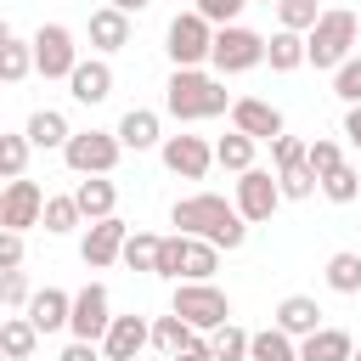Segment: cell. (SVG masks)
<instances>
[{"mask_svg":"<svg viewBox=\"0 0 361 361\" xmlns=\"http://www.w3.org/2000/svg\"><path fill=\"white\" fill-rule=\"evenodd\" d=\"M169 226H180V237H203L214 248H243L248 243V220L237 214V203H226L220 192H192L169 209Z\"/></svg>","mask_w":361,"mask_h":361,"instance_id":"cell-1","label":"cell"},{"mask_svg":"<svg viewBox=\"0 0 361 361\" xmlns=\"http://www.w3.org/2000/svg\"><path fill=\"white\" fill-rule=\"evenodd\" d=\"M164 107H169V118H180V124H203V118H220V113L231 107V96H226V85H220L214 73H203V68H175L169 85H164Z\"/></svg>","mask_w":361,"mask_h":361,"instance_id":"cell-2","label":"cell"},{"mask_svg":"<svg viewBox=\"0 0 361 361\" xmlns=\"http://www.w3.org/2000/svg\"><path fill=\"white\" fill-rule=\"evenodd\" d=\"M355 56V11H344V6H333V11H322L316 17V28L305 34V62H316V68H338V62H350Z\"/></svg>","mask_w":361,"mask_h":361,"instance_id":"cell-3","label":"cell"},{"mask_svg":"<svg viewBox=\"0 0 361 361\" xmlns=\"http://www.w3.org/2000/svg\"><path fill=\"white\" fill-rule=\"evenodd\" d=\"M169 310H175L192 333H214V327H226V322H231V299H226L214 282H175Z\"/></svg>","mask_w":361,"mask_h":361,"instance_id":"cell-4","label":"cell"},{"mask_svg":"<svg viewBox=\"0 0 361 361\" xmlns=\"http://www.w3.org/2000/svg\"><path fill=\"white\" fill-rule=\"evenodd\" d=\"M209 62H214V73H248V68H259V62H265V34H254V28H243V23L214 28Z\"/></svg>","mask_w":361,"mask_h":361,"instance_id":"cell-5","label":"cell"},{"mask_svg":"<svg viewBox=\"0 0 361 361\" xmlns=\"http://www.w3.org/2000/svg\"><path fill=\"white\" fill-rule=\"evenodd\" d=\"M118 152H124V147H118L113 130H73L68 147H62V158H68L73 175H113Z\"/></svg>","mask_w":361,"mask_h":361,"instance_id":"cell-6","label":"cell"},{"mask_svg":"<svg viewBox=\"0 0 361 361\" xmlns=\"http://www.w3.org/2000/svg\"><path fill=\"white\" fill-rule=\"evenodd\" d=\"M209 45H214V28L197 17V11H175L169 34H164V51L175 68H203L209 62Z\"/></svg>","mask_w":361,"mask_h":361,"instance_id":"cell-7","label":"cell"},{"mask_svg":"<svg viewBox=\"0 0 361 361\" xmlns=\"http://www.w3.org/2000/svg\"><path fill=\"white\" fill-rule=\"evenodd\" d=\"M28 45H34V73H45V79H68L79 68V45L62 23H39Z\"/></svg>","mask_w":361,"mask_h":361,"instance_id":"cell-8","label":"cell"},{"mask_svg":"<svg viewBox=\"0 0 361 361\" xmlns=\"http://www.w3.org/2000/svg\"><path fill=\"white\" fill-rule=\"evenodd\" d=\"M107 327H113V305H107V288H102V282H85V288L73 293V316H68V333H73V338H85V344H102V338H107Z\"/></svg>","mask_w":361,"mask_h":361,"instance_id":"cell-9","label":"cell"},{"mask_svg":"<svg viewBox=\"0 0 361 361\" xmlns=\"http://www.w3.org/2000/svg\"><path fill=\"white\" fill-rule=\"evenodd\" d=\"M276 203H282V186H276L271 169H243V175H237V214H243L248 226H265V220L276 214Z\"/></svg>","mask_w":361,"mask_h":361,"instance_id":"cell-10","label":"cell"},{"mask_svg":"<svg viewBox=\"0 0 361 361\" xmlns=\"http://www.w3.org/2000/svg\"><path fill=\"white\" fill-rule=\"evenodd\" d=\"M39 214H45V192H39V180H28V175L6 180L0 226H6V231H28V226H39Z\"/></svg>","mask_w":361,"mask_h":361,"instance_id":"cell-11","label":"cell"},{"mask_svg":"<svg viewBox=\"0 0 361 361\" xmlns=\"http://www.w3.org/2000/svg\"><path fill=\"white\" fill-rule=\"evenodd\" d=\"M158 152H164V169L180 175V180H203L209 164H214V147H209L203 135H164Z\"/></svg>","mask_w":361,"mask_h":361,"instance_id":"cell-12","label":"cell"},{"mask_svg":"<svg viewBox=\"0 0 361 361\" xmlns=\"http://www.w3.org/2000/svg\"><path fill=\"white\" fill-rule=\"evenodd\" d=\"M124 243H130V226H124L118 214L90 220V231H85V243H79V259H85L90 271H102V265H113V259L124 254Z\"/></svg>","mask_w":361,"mask_h":361,"instance_id":"cell-13","label":"cell"},{"mask_svg":"<svg viewBox=\"0 0 361 361\" xmlns=\"http://www.w3.org/2000/svg\"><path fill=\"white\" fill-rule=\"evenodd\" d=\"M152 344V322L147 316H113V327H107V338H102V355L107 361H141V350Z\"/></svg>","mask_w":361,"mask_h":361,"instance_id":"cell-14","label":"cell"},{"mask_svg":"<svg viewBox=\"0 0 361 361\" xmlns=\"http://www.w3.org/2000/svg\"><path fill=\"white\" fill-rule=\"evenodd\" d=\"M231 130H243L248 141H276L282 135V113L271 102H259V96H243V102H231Z\"/></svg>","mask_w":361,"mask_h":361,"instance_id":"cell-15","label":"cell"},{"mask_svg":"<svg viewBox=\"0 0 361 361\" xmlns=\"http://www.w3.org/2000/svg\"><path fill=\"white\" fill-rule=\"evenodd\" d=\"M23 316H28L39 333H62L68 316H73V293H62V288H34V299L23 305Z\"/></svg>","mask_w":361,"mask_h":361,"instance_id":"cell-16","label":"cell"},{"mask_svg":"<svg viewBox=\"0 0 361 361\" xmlns=\"http://www.w3.org/2000/svg\"><path fill=\"white\" fill-rule=\"evenodd\" d=\"M68 90H73V102H85V107H96V102H107L113 96V68L102 62V56H79V68L68 73Z\"/></svg>","mask_w":361,"mask_h":361,"instance_id":"cell-17","label":"cell"},{"mask_svg":"<svg viewBox=\"0 0 361 361\" xmlns=\"http://www.w3.org/2000/svg\"><path fill=\"white\" fill-rule=\"evenodd\" d=\"M271 327H282V333L299 344V338H310V333L322 327V305H316L310 293H288V299L276 305V322H271Z\"/></svg>","mask_w":361,"mask_h":361,"instance_id":"cell-18","label":"cell"},{"mask_svg":"<svg viewBox=\"0 0 361 361\" xmlns=\"http://www.w3.org/2000/svg\"><path fill=\"white\" fill-rule=\"evenodd\" d=\"M118 147L124 152H147V147H164V135H158V113L152 107H130L124 118H118Z\"/></svg>","mask_w":361,"mask_h":361,"instance_id":"cell-19","label":"cell"},{"mask_svg":"<svg viewBox=\"0 0 361 361\" xmlns=\"http://www.w3.org/2000/svg\"><path fill=\"white\" fill-rule=\"evenodd\" d=\"M73 203H79V214H85V220H107V214L118 209V186H113L107 175H79Z\"/></svg>","mask_w":361,"mask_h":361,"instance_id":"cell-20","label":"cell"},{"mask_svg":"<svg viewBox=\"0 0 361 361\" xmlns=\"http://www.w3.org/2000/svg\"><path fill=\"white\" fill-rule=\"evenodd\" d=\"M355 344L344 327H316L310 338H299V361H350Z\"/></svg>","mask_w":361,"mask_h":361,"instance_id":"cell-21","label":"cell"},{"mask_svg":"<svg viewBox=\"0 0 361 361\" xmlns=\"http://www.w3.org/2000/svg\"><path fill=\"white\" fill-rule=\"evenodd\" d=\"M23 135H28V147H39V152H51V147L62 152L73 130H68V118H62L56 107H39V113H28V130H23Z\"/></svg>","mask_w":361,"mask_h":361,"instance_id":"cell-22","label":"cell"},{"mask_svg":"<svg viewBox=\"0 0 361 361\" xmlns=\"http://www.w3.org/2000/svg\"><path fill=\"white\" fill-rule=\"evenodd\" d=\"M220 271V248L203 237H180V282H209Z\"/></svg>","mask_w":361,"mask_h":361,"instance_id":"cell-23","label":"cell"},{"mask_svg":"<svg viewBox=\"0 0 361 361\" xmlns=\"http://www.w3.org/2000/svg\"><path fill=\"white\" fill-rule=\"evenodd\" d=\"M90 45H96V51H124V45H130V17L113 11V6L90 11Z\"/></svg>","mask_w":361,"mask_h":361,"instance_id":"cell-24","label":"cell"},{"mask_svg":"<svg viewBox=\"0 0 361 361\" xmlns=\"http://www.w3.org/2000/svg\"><path fill=\"white\" fill-rule=\"evenodd\" d=\"M0 350H6L11 361H34V350H39V327H34L28 316H6V322H0Z\"/></svg>","mask_w":361,"mask_h":361,"instance_id":"cell-25","label":"cell"},{"mask_svg":"<svg viewBox=\"0 0 361 361\" xmlns=\"http://www.w3.org/2000/svg\"><path fill=\"white\" fill-rule=\"evenodd\" d=\"M248 361H299V344L282 327H265V333H248Z\"/></svg>","mask_w":361,"mask_h":361,"instance_id":"cell-26","label":"cell"},{"mask_svg":"<svg viewBox=\"0 0 361 361\" xmlns=\"http://www.w3.org/2000/svg\"><path fill=\"white\" fill-rule=\"evenodd\" d=\"M265 62H271L276 73H293V68L305 62V34H288V28H276V34L265 39Z\"/></svg>","mask_w":361,"mask_h":361,"instance_id":"cell-27","label":"cell"},{"mask_svg":"<svg viewBox=\"0 0 361 361\" xmlns=\"http://www.w3.org/2000/svg\"><path fill=\"white\" fill-rule=\"evenodd\" d=\"M254 147H259V141H248L243 130H231V135L214 141V164L231 169V175H243V169H254Z\"/></svg>","mask_w":361,"mask_h":361,"instance_id":"cell-28","label":"cell"},{"mask_svg":"<svg viewBox=\"0 0 361 361\" xmlns=\"http://www.w3.org/2000/svg\"><path fill=\"white\" fill-rule=\"evenodd\" d=\"M197 338H203V333H192V327H186V322H180V316H175V310H169V316H158V322H152V344H158V350H164V355H180V350H192V344H197Z\"/></svg>","mask_w":361,"mask_h":361,"instance_id":"cell-29","label":"cell"},{"mask_svg":"<svg viewBox=\"0 0 361 361\" xmlns=\"http://www.w3.org/2000/svg\"><path fill=\"white\" fill-rule=\"evenodd\" d=\"M34 73V45L28 39H6L0 45V85H23Z\"/></svg>","mask_w":361,"mask_h":361,"instance_id":"cell-30","label":"cell"},{"mask_svg":"<svg viewBox=\"0 0 361 361\" xmlns=\"http://www.w3.org/2000/svg\"><path fill=\"white\" fill-rule=\"evenodd\" d=\"M209 355H214V361H248V333H243L237 322L214 327V333H209Z\"/></svg>","mask_w":361,"mask_h":361,"instance_id":"cell-31","label":"cell"},{"mask_svg":"<svg viewBox=\"0 0 361 361\" xmlns=\"http://www.w3.org/2000/svg\"><path fill=\"white\" fill-rule=\"evenodd\" d=\"M327 288L333 293H361V254H350V248L333 254L327 259Z\"/></svg>","mask_w":361,"mask_h":361,"instance_id":"cell-32","label":"cell"},{"mask_svg":"<svg viewBox=\"0 0 361 361\" xmlns=\"http://www.w3.org/2000/svg\"><path fill=\"white\" fill-rule=\"evenodd\" d=\"M338 164H344V152H338V141H327V135H316V141L305 147V169L316 175V186H322V180H327V175H333Z\"/></svg>","mask_w":361,"mask_h":361,"instance_id":"cell-33","label":"cell"},{"mask_svg":"<svg viewBox=\"0 0 361 361\" xmlns=\"http://www.w3.org/2000/svg\"><path fill=\"white\" fill-rule=\"evenodd\" d=\"M85 214H79V203H73V192L68 197H45V214H39V226L51 231V237H62V231H73Z\"/></svg>","mask_w":361,"mask_h":361,"instance_id":"cell-34","label":"cell"},{"mask_svg":"<svg viewBox=\"0 0 361 361\" xmlns=\"http://www.w3.org/2000/svg\"><path fill=\"white\" fill-rule=\"evenodd\" d=\"M322 197H327V203H355V197H361V169L338 164V169L322 180Z\"/></svg>","mask_w":361,"mask_h":361,"instance_id":"cell-35","label":"cell"},{"mask_svg":"<svg viewBox=\"0 0 361 361\" xmlns=\"http://www.w3.org/2000/svg\"><path fill=\"white\" fill-rule=\"evenodd\" d=\"M158 243H164V237H152V231H130V243H124L118 259H124L130 271H152V265H158Z\"/></svg>","mask_w":361,"mask_h":361,"instance_id":"cell-36","label":"cell"},{"mask_svg":"<svg viewBox=\"0 0 361 361\" xmlns=\"http://www.w3.org/2000/svg\"><path fill=\"white\" fill-rule=\"evenodd\" d=\"M316 17H322V6H316V0H282V6H276V23H282L288 34H310V28H316Z\"/></svg>","mask_w":361,"mask_h":361,"instance_id":"cell-37","label":"cell"},{"mask_svg":"<svg viewBox=\"0 0 361 361\" xmlns=\"http://www.w3.org/2000/svg\"><path fill=\"white\" fill-rule=\"evenodd\" d=\"M28 152H34L28 135H6V130H0V180H17V175L28 169Z\"/></svg>","mask_w":361,"mask_h":361,"instance_id":"cell-38","label":"cell"},{"mask_svg":"<svg viewBox=\"0 0 361 361\" xmlns=\"http://www.w3.org/2000/svg\"><path fill=\"white\" fill-rule=\"evenodd\" d=\"M333 96L350 102V107H361V56H350V62L333 68Z\"/></svg>","mask_w":361,"mask_h":361,"instance_id":"cell-39","label":"cell"},{"mask_svg":"<svg viewBox=\"0 0 361 361\" xmlns=\"http://www.w3.org/2000/svg\"><path fill=\"white\" fill-rule=\"evenodd\" d=\"M243 6H248V0H197V6H192V11H197V17H203V23H209V28H231V23H237V11H243Z\"/></svg>","mask_w":361,"mask_h":361,"instance_id":"cell-40","label":"cell"},{"mask_svg":"<svg viewBox=\"0 0 361 361\" xmlns=\"http://www.w3.org/2000/svg\"><path fill=\"white\" fill-rule=\"evenodd\" d=\"M152 276H164V282H180V231L158 243V265H152Z\"/></svg>","mask_w":361,"mask_h":361,"instance_id":"cell-41","label":"cell"},{"mask_svg":"<svg viewBox=\"0 0 361 361\" xmlns=\"http://www.w3.org/2000/svg\"><path fill=\"white\" fill-rule=\"evenodd\" d=\"M305 147H310V141H299V135H276V141H271L276 175H282V169H293V164H305Z\"/></svg>","mask_w":361,"mask_h":361,"instance_id":"cell-42","label":"cell"},{"mask_svg":"<svg viewBox=\"0 0 361 361\" xmlns=\"http://www.w3.org/2000/svg\"><path fill=\"white\" fill-rule=\"evenodd\" d=\"M276 186H282V197H310V192H316V175H310L305 164H293V169L276 175Z\"/></svg>","mask_w":361,"mask_h":361,"instance_id":"cell-43","label":"cell"},{"mask_svg":"<svg viewBox=\"0 0 361 361\" xmlns=\"http://www.w3.org/2000/svg\"><path fill=\"white\" fill-rule=\"evenodd\" d=\"M28 299H34L28 276L23 271H0V305H28Z\"/></svg>","mask_w":361,"mask_h":361,"instance_id":"cell-44","label":"cell"},{"mask_svg":"<svg viewBox=\"0 0 361 361\" xmlns=\"http://www.w3.org/2000/svg\"><path fill=\"white\" fill-rule=\"evenodd\" d=\"M23 254H28L23 248V231H6L0 226V271H23Z\"/></svg>","mask_w":361,"mask_h":361,"instance_id":"cell-45","label":"cell"},{"mask_svg":"<svg viewBox=\"0 0 361 361\" xmlns=\"http://www.w3.org/2000/svg\"><path fill=\"white\" fill-rule=\"evenodd\" d=\"M56 361H102V344H85V338H73V344H68Z\"/></svg>","mask_w":361,"mask_h":361,"instance_id":"cell-46","label":"cell"},{"mask_svg":"<svg viewBox=\"0 0 361 361\" xmlns=\"http://www.w3.org/2000/svg\"><path fill=\"white\" fill-rule=\"evenodd\" d=\"M169 361H214V355H209V338H197L192 350H180V355H169Z\"/></svg>","mask_w":361,"mask_h":361,"instance_id":"cell-47","label":"cell"},{"mask_svg":"<svg viewBox=\"0 0 361 361\" xmlns=\"http://www.w3.org/2000/svg\"><path fill=\"white\" fill-rule=\"evenodd\" d=\"M344 135L361 147V107H350V113H344Z\"/></svg>","mask_w":361,"mask_h":361,"instance_id":"cell-48","label":"cell"},{"mask_svg":"<svg viewBox=\"0 0 361 361\" xmlns=\"http://www.w3.org/2000/svg\"><path fill=\"white\" fill-rule=\"evenodd\" d=\"M147 6H152V0H113V11H124V17H130V11H147Z\"/></svg>","mask_w":361,"mask_h":361,"instance_id":"cell-49","label":"cell"},{"mask_svg":"<svg viewBox=\"0 0 361 361\" xmlns=\"http://www.w3.org/2000/svg\"><path fill=\"white\" fill-rule=\"evenodd\" d=\"M6 39H11V28H6V17H0V45H6Z\"/></svg>","mask_w":361,"mask_h":361,"instance_id":"cell-50","label":"cell"},{"mask_svg":"<svg viewBox=\"0 0 361 361\" xmlns=\"http://www.w3.org/2000/svg\"><path fill=\"white\" fill-rule=\"evenodd\" d=\"M265 6H282V0H265Z\"/></svg>","mask_w":361,"mask_h":361,"instance_id":"cell-51","label":"cell"},{"mask_svg":"<svg viewBox=\"0 0 361 361\" xmlns=\"http://www.w3.org/2000/svg\"><path fill=\"white\" fill-rule=\"evenodd\" d=\"M0 361H11V355H6V350H0Z\"/></svg>","mask_w":361,"mask_h":361,"instance_id":"cell-52","label":"cell"},{"mask_svg":"<svg viewBox=\"0 0 361 361\" xmlns=\"http://www.w3.org/2000/svg\"><path fill=\"white\" fill-rule=\"evenodd\" d=\"M350 361H361V350H355V355H350Z\"/></svg>","mask_w":361,"mask_h":361,"instance_id":"cell-53","label":"cell"},{"mask_svg":"<svg viewBox=\"0 0 361 361\" xmlns=\"http://www.w3.org/2000/svg\"><path fill=\"white\" fill-rule=\"evenodd\" d=\"M0 197H6V186H0Z\"/></svg>","mask_w":361,"mask_h":361,"instance_id":"cell-54","label":"cell"}]
</instances>
